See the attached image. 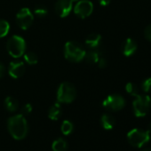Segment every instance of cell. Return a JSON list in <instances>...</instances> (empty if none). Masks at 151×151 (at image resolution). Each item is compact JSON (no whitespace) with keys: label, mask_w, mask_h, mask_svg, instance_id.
Wrapping results in <instances>:
<instances>
[{"label":"cell","mask_w":151,"mask_h":151,"mask_svg":"<svg viewBox=\"0 0 151 151\" xmlns=\"http://www.w3.org/2000/svg\"><path fill=\"white\" fill-rule=\"evenodd\" d=\"M68 148V144L63 139H58L52 143L53 151H66Z\"/></svg>","instance_id":"cell-17"},{"label":"cell","mask_w":151,"mask_h":151,"mask_svg":"<svg viewBox=\"0 0 151 151\" xmlns=\"http://www.w3.org/2000/svg\"><path fill=\"white\" fill-rule=\"evenodd\" d=\"M125 90L127 92V93H129L130 95L132 96H137L139 95V87L137 85H135L134 83H132V82H129L126 84L125 86Z\"/></svg>","instance_id":"cell-21"},{"label":"cell","mask_w":151,"mask_h":151,"mask_svg":"<svg viewBox=\"0 0 151 151\" xmlns=\"http://www.w3.org/2000/svg\"><path fill=\"white\" fill-rule=\"evenodd\" d=\"M150 139L149 132L142 129H132L127 134L128 142L136 147H141Z\"/></svg>","instance_id":"cell-6"},{"label":"cell","mask_w":151,"mask_h":151,"mask_svg":"<svg viewBox=\"0 0 151 151\" xmlns=\"http://www.w3.org/2000/svg\"><path fill=\"white\" fill-rule=\"evenodd\" d=\"M144 37L146 39L151 42V25H148L144 29Z\"/></svg>","instance_id":"cell-25"},{"label":"cell","mask_w":151,"mask_h":151,"mask_svg":"<svg viewBox=\"0 0 151 151\" xmlns=\"http://www.w3.org/2000/svg\"><path fill=\"white\" fill-rule=\"evenodd\" d=\"M93 11V5L90 0H79L74 7V13L81 19L89 17Z\"/></svg>","instance_id":"cell-9"},{"label":"cell","mask_w":151,"mask_h":151,"mask_svg":"<svg viewBox=\"0 0 151 151\" xmlns=\"http://www.w3.org/2000/svg\"><path fill=\"white\" fill-rule=\"evenodd\" d=\"M10 30V24L6 20L0 19V38L6 37Z\"/></svg>","instance_id":"cell-19"},{"label":"cell","mask_w":151,"mask_h":151,"mask_svg":"<svg viewBox=\"0 0 151 151\" xmlns=\"http://www.w3.org/2000/svg\"><path fill=\"white\" fill-rule=\"evenodd\" d=\"M150 139H151V137H150Z\"/></svg>","instance_id":"cell-33"},{"label":"cell","mask_w":151,"mask_h":151,"mask_svg":"<svg viewBox=\"0 0 151 151\" xmlns=\"http://www.w3.org/2000/svg\"><path fill=\"white\" fill-rule=\"evenodd\" d=\"M101 42V36L97 33H92L87 36L86 38V45L91 48V49H95L97 48Z\"/></svg>","instance_id":"cell-13"},{"label":"cell","mask_w":151,"mask_h":151,"mask_svg":"<svg viewBox=\"0 0 151 151\" xmlns=\"http://www.w3.org/2000/svg\"><path fill=\"white\" fill-rule=\"evenodd\" d=\"M73 131V124L70 121L65 120L61 124V132L64 135H68Z\"/></svg>","instance_id":"cell-22"},{"label":"cell","mask_w":151,"mask_h":151,"mask_svg":"<svg viewBox=\"0 0 151 151\" xmlns=\"http://www.w3.org/2000/svg\"><path fill=\"white\" fill-rule=\"evenodd\" d=\"M147 132H151V124H149V126H148V130H147Z\"/></svg>","instance_id":"cell-31"},{"label":"cell","mask_w":151,"mask_h":151,"mask_svg":"<svg viewBox=\"0 0 151 151\" xmlns=\"http://www.w3.org/2000/svg\"><path fill=\"white\" fill-rule=\"evenodd\" d=\"M86 51L85 48L75 41H68L64 46V56L71 62H79L85 59Z\"/></svg>","instance_id":"cell-2"},{"label":"cell","mask_w":151,"mask_h":151,"mask_svg":"<svg viewBox=\"0 0 151 151\" xmlns=\"http://www.w3.org/2000/svg\"><path fill=\"white\" fill-rule=\"evenodd\" d=\"M22 114H24V115H29V113H31V111H32V106H31V104H29V103L25 104L22 107Z\"/></svg>","instance_id":"cell-26"},{"label":"cell","mask_w":151,"mask_h":151,"mask_svg":"<svg viewBox=\"0 0 151 151\" xmlns=\"http://www.w3.org/2000/svg\"><path fill=\"white\" fill-rule=\"evenodd\" d=\"M141 90L144 93H150L151 92V78H146L142 83H141Z\"/></svg>","instance_id":"cell-24"},{"label":"cell","mask_w":151,"mask_h":151,"mask_svg":"<svg viewBox=\"0 0 151 151\" xmlns=\"http://www.w3.org/2000/svg\"><path fill=\"white\" fill-rule=\"evenodd\" d=\"M62 113V109H61V106L60 104V102H56L54 103L48 111V117L51 120L56 121L60 118V116H61Z\"/></svg>","instance_id":"cell-14"},{"label":"cell","mask_w":151,"mask_h":151,"mask_svg":"<svg viewBox=\"0 0 151 151\" xmlns=\"http://www.w3.org/2000/svg\"><path fill=\"white\" fill-rule=\"evenodd\" d=\"M78 1H79V0H71V2L73 3V2H78Z\"/></svg>","instance_id":"cell-32"},{"label":"cell","mask_w":151,"mask_h":151,"mask_svg":"<svg viewBox=\"0 0 151 151\" xmlns=\"http://www.w3.org/2000/svg\"><path fill=\"white\" fill-rule=\"evenodd\" d=\"M139 151H151V147H144V148L140 149Z\"/></svg>","instance_id":"cell-30"},{"label":"cell","mask_w":151,"mask_h":151,"mask_svg":"<svg viewBox=\"0 0 151 151\" xmlns=\"http://www.w3.org/2000/svg\"><path fill=\"white\" fill-rule=\"evenodd\" d=\"M85 59L89 64H95L98 62V60L100 59V54L96 51H90L86 53Z\"/></svg>","instance_id":"cell-18"},{"label":"cell","mask_w":151,"mask_h":151,"mask_svg":"<svg viewBox=\"0 0 151 151\" xmlns=\"http://www.w3.org/2000/svg\"><path fill=\"white\" fill-rule=\"evenodd\" d=\"M7 127L10 134L15 139H22L28 133V123L23 115H16L8 119Z\"/></svg>","instance_id":"cell-1"},{"label":"cell","mask_w":151,"mask_h":151,"mask_svg":"<svg viewBox=\"0 0 151 151\" xmlns=\"http://www.w3.org/2000/svg\"><path fill=\"white\" fill-rule=\"evenodd\" d=\"M73 3L71 0H58L55 4V12L56 14L61 17H67L72 11Z\"/></svg>","instance_id":"cell-10"},{"label":"cell","mask_w":151,"mask_h":151,"mask_svg":"<svg viewBox=\"0 0 151 151\" xmlns=\"http://www.w3.org/2000/svg\"><path fill=\"white\" fill-rule=\"evenodd\" d=\"M6 48L9 54L12 57L17 59L24 54L26 51V42L21 36L14 35L8 39Z\"/></svg>","instance_id":"cell-3"},{"label":"cell","mask_w":151,"mask_h":151,"mask_svg":"<svg viewBox=\"0 0 151 151\" xmlns=\"http://www.w3.org/2000/svg\"><path fill=\"white\" fill-rule=\"evenodd\" d=\"M125 105V101L123 96L119 94L109 95L102 102V106L110 111H118L124 109Z\"/></svg>","instance_id":"cell-8"},{"label":"cell","mask_w":151,"mask_h":151,"mask_svg":"<svg viewBox=\"0 0 151 151\" xmlns=\"http://www.w3.org/2000/svg\"><path fill=\"white\" fill-rule=\"evenodd\" d=\"M138 45L137 42L132 38H126L122 44V52L124 56L130 57L132 56L137 50Z\"/></svg>","instance_id":"cell-12"},{"label":"cell","mask_w":151,"mask_h":151,"mask_svg":"<svg viewBox=\"0 0 151 151\" xmlns=\"http://www.w3.org/2000/svg\"><path fill=\"white\" fill-rule=\"evenodd\" d=\"M33 22L34 15L31 11L27 7L22 8L16 14V22L18 26L23 30H26L30 28Z\"/></svg>","instance_id":"cell-7"},{"label":"cell","mask_w":151,"mask_h":151,"mask_svg":"<svg viewBox=\"0 0 151 151\" xmlns=\"http://www.w3.org/2000/svg\"><path fill=\"white\" fill-rule=\"evenodd\" d=\"M151 107V98L147 94H139L132 102L134 115L138 117L145 116Z\"/></svg>","instance_id":"cell-5"},{"label":"cell","mask_w":151,"mask_h":151,"mask_svg":"<svg viewBox=\"0 0 151 151\" xmlns=\"http://www.w3.org/2000/svg\"><path fill=\"white\" fill-rule=\"evenodd\" d=\"M98 66H99V68H104L106 66H107V64H108V61H107V60L104 58V57H100V59H99V60H98Z\"/></svg>","instance_id":"cell-27"},{"label":"cell","mask_w":151,"mask_h":151,"mask_svg":"<svg viewBox=\"0 0 151 151\" xmlns=\"http://www.w3.org/2000/svg\"><path fill=\"white\" fill-rule=\"evenodd\" d=\"M101 125L105 130H111L113 129V127L115 126L116 124V120L115 118L109 114H104L102 115L101 118Z\"/></svg>","instance_id":"cell-15"},{"label":"cell","mask_w":151,"mask_h":151,"mask_svg":"<svg viewBox=\"0 0 151 151\" xmlns=\"http://www.w3.org/2000/svg\"><path fill=\"white\" fill-rule=\"evenodd\" d=\"M6 73V68H5V66L0 62V78L4 77V75Z\"/></svg>","instance_id":"cell-28"},{"label":"cell","mask_w":151,"mask_h":151,"mask_svg":"<svg viewBox=\"0 0 151 151\" xmlns=\"http://www.w3.org/2000/svg\"><path fill=\"white\" fill-rule=\"evenodd\" d=\"M25 61L29 65H35L38 61V57L34 52H28L24 54Z\"/></svg>","instance_id":"cell-20"},{"label":"cell","mask_w":151,"mask_h":151,"mask_svg":"<svg viewBox=\"0 0 151 151\" xmlns=\"http://www.w3.org/2000/svg\"><path fill=\"white\" fill-rule=\"evenodd\" d=\"M110 1H111V0H99V3L102 6H107L109 5Z\"/></svg>","instance_id":"cell-29"},{"label":"cell","mask_w":151,"mask_h":151,"mask_svg":"<svg viewBox=\"0 0 151 151\" xmlns=\"http://www.w3.org/2000/svg\"><path fill=\"white\" fill-rule=\"evenodd\" d=\"M77 96V90L69 82H63L57 91V100L60 103H71Z\"/></svg>","instance_id":"cell-4"},{"label":"cell","mask_w":151,"mask_h":151,"mask_svg":"<svg viewBox=\"0 0 151 151\" xmlns=\"http://www.w3.org/2000/svg\"><path fill=\"white\" fill-rule=\"evenodd\" d=\"M5 107L8 111L14 112L15 110H17V109L19 107L18 101L12 96H8L5 100Z\"/></svg>","instance_id":"cell-16"},{"label":"cell","mask_w":151,"mask_h":151,"mask_svg":"<svg viewBox=\"0 0 151 151\" xmlns=\"http://www.w3.org/2000/svg\"><path fill=\"white\" fill-rule=\"evenodd\" d=\"M25 72V64L23 61H12L8 68V73L10 77L18 79L22 78Z\"/></svg>","instance_id":"cell-11"},{"label":"cell","mask_w":151,"mask_h":151,"mask_svg":"<svg viewBox=\"0 0 151 151\" xmlns=\"http://www.w3.org/2000/svg\"><path fill=\"white\" fill-rule=\"evenodd\" d=\"M48 11L45 6H37L34 10V14L38 18H44L47 15Z\"/></svg>","instance_id":"cell-23"}]
</instances>
